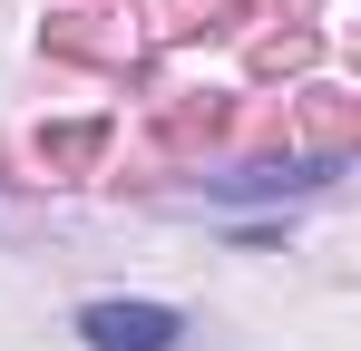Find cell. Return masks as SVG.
Returning a JSON list of instances; mask_svg holds the SVG:
<instances>
[{"label":"cell","instance_id":"1","mask_svg":"<svg viewBox=\"0 0 361 351\" xmlns=\"http://www.w3.org/2000/svg\"><path fill=\"white\" fill-rule=\"evenodd\" d=\"M78 342L88 351H185V312L176 302H127V292H108V302H78Z\"/></svg>","mask_w":361,"mask_h":351},{"label":"cell","instance_id":"2","mask_svg":"<svg viewBox=\"0 0 361 351\" xmlns=\"http://www.w3.org/2000/svg\"><path fill=\"white\" fill-rule=\"evenodd\" d=\"M332 156H312V166H254V176H215V195H312V185H332Z\"/></svg>","mask_w":361,"mask_h":351}]
</instances>
